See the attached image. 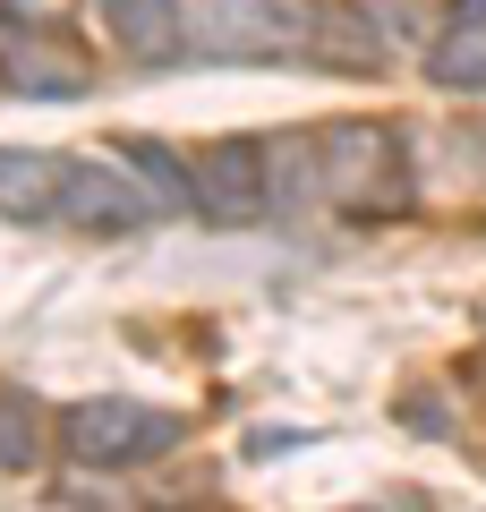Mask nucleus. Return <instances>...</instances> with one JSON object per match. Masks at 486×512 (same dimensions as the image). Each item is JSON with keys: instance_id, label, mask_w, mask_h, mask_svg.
Segmentation results:
<instances>
[{"instance_id": "nucleus-1", "label": "nucleus", "mask_w": 486, "mask_h": 512, "mask_svg": "<svg viewBox=\"0 0 486 512\" xmlns=\"http://www.w3.org/2000/svg\"><path fill=\"white\" fill-rule=\"evenodd\" d=\"M273 197L342 214V222H393L410 205V154L384 120H333L316 137L273 146Z\"/></svg>"}, {"instance_id": "nucleus-2", "label": "nucleus", "mask_w": 486, "mask_h": 512, "mask_svg": "<svg viewBox=\"0 0 486 512\" xmlns=\"http://www.w3.org/2000/svg\"><path fill=\"white\" fill-rule=\"evenodd\" d=\"M324 35V0H197L188 43L205 60H299Z\"/></svg>"}, {"instance_id": "nucleus-3", "label": "nucleus", "mask_w": 486, "mask_h": 512, "mask_svg": "<svg viewBox=\"0 0 486 512\" xmlns=\"http://www.w3.org/2000/svg\"><path fill=\"white\" fill-rule=\"evenodd\" d=\"M180 410H154V402H77L60 410V444L94 470H128V461H162L180 444Z\"/></svg>"}, {"instance_id": "nucleus-4", "label": "nucleus", "mask_w": 486, "mask_h": 512, "mask_svg": "<svg viewBox=\"0 0 486 512\" xmlns=\"http://www.w3.org/2000/svg\"><path fill=\"white\" fill-rule=\"evenodd\" d=\"M188 205H197L205 222H265L273 205V146H256V137H222V146H205L197 163H188Z\"/></svg>"}, {"instance_id": "nucleus-5", "label": "nucleus", "mask_w": 486, "mask_h": 512, "mask_svg": "<svg viewBox=\"0 0 486 512\" xmlns=\"http://www.w3.org/2000/svg\"><path fill=\"white\" fill-rule=\"evenodd\" d=\"M0 77L18 94H60V103H69V94L94 86V60L77 52L60 26H0Z\"/></svg>"}, {"instance_id": "nucleus-6", "label": "nucleus", "mask_w": 486, "mask_h": 512, "mask_svg": "<svg viewBox=\"0 0 486 512\" xmlns=\"http://www.w3.org/2000/svg\"><path fill=\"white\" fill-rule=\"evenodd\" d=\"M145 214H154V197L128 180V163L120 171H111V163H69L52 222H77V231H137Z\"/></svg>"}, {"instance_id": "nucleus-7", "label": "nucleus", "mask_w": 486, "mask_h": 512, "mask_svg": "<svg viewBox=\"0 0 486 512\" xmlns=\"http://www.w3.org/2000/svg\"><path fill=\"white\" fill-rule=\"evenodd\" d=\"M427 77L452 94H486V0H452L444 35L427 43Z\"/></svg>"}, {"instance_id": "nucleus-8", "label": "nucleus", "mask_w": 486, "mask_h": 512, "mask_svg": "<svg viewBox=\"0 0 486 512\" xmlns=\"http://www.w3.org/2000/svg\"><path fill=\"white\" fill-rule=\"evenodd\" d=\"M60 180H69L60 154L0 146V214H9V222H52L60 214Z\"/></svg>"}, {"instance_id": "nucleus-9", "label": "nucleus", "mask_w": 486, "mask_h": 512, "mask_svg": "<svg viewBox=\"0 0 486 512\" xmlns=\"http://www.w3.org/2000/svg\"><path fill=\"white\" fill-rule=\"evenodd\" d=\"M111 35L128 60H171L188 43V9L180 0H111Z\"/></svg>"}, {"instance_id": "nucleus-10", "label": "nucleus", "mask_w": 486, "mask_h": 512, "mask_svg": "<svg viewBox=\"0 0 486 512\" xmlns=\"http://www.w3.org/2000/svg\"><path fill=\"white\" fill-rule=\"evenodd\" d=\"M359 18L376 26V43H435V18H452L444 0H359Z\"/></svg>"}, {"instance_id": "nucleus-11", "label": "nucleus", "mask_w": 486, "mask_h": 512, "mask_svg": "<svg viewBox=\"0 0 486 512\" xmlns=\"http://www.w3.org/2000/svg\"><path fill=\"white\" fill-rule=\"evenodd\" d=\"M120 154H128V171H137V188H145L154 205H188V171L171 163V146H154V137H128Z\"/></svg>"}, {"instance_id": "nucleus-12", "label": "nucleus", "mask_w": 486, "mask_h": 512, "mask_svg": "<svg viewBox=\"0 0 486 512\" xmlns=\"http://www.w3.org/2000/svg\"><path fill=\"white\" fill-rule=\"evenodd\" d=\"M43 461V419L26 393H0V470H35Z\"/></svg>"}, {"instance_id": "nucleus-13", "label": "nucleus", "mask_w": 486, "mask_h": 512, "mask_svg": "<svg viewBox=\"0 0 486 512\" xmlns=\"http://www.w3.org/2000/svg\"><path fill=\"white\" fill-rule=\"evenodd\" d=\"M69 0H0V26H60Z\"/></svg>"}]
</instances>
